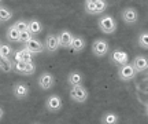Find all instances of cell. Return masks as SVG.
I'll use <instances>...</instances> for the list:
<instances>
[{
    "instance_id": "cb8c5ba5",
    "label": "cell",
    "mask_w": 148,
    "mask_h": 124,
    "mask_svg": "<svg viewBox=\"0 0 148 124\" xmlns=\"http://www.w3.org/2000/svg\"><path fill=\"white\" fill-rule=\"evenodd\" d=\"M137 44L144 50H148V32H143L138 35Z\"/></svg>"
},
{
    "instance_id": "5bb4252c",
    "label": "cell",
    "mask_w": 148,
    "mask_h": 124,
    "mask_svg": "<svg viewBox=\"0 0 148 124\" xmlns=\"http://www.w3.org/2000/svg\"><path fill=\"white\" fill-rule=\"evenodd\" d=\"M12 94L16 99H25V98L29 95V87L25 84V83H16L12 87Z\"/></svg>"
},
{
    "instance_id": "4fadbf2b",
    "label": "cell",
    "mask_w": 148,
    "mask_h": 124,
    "mask_svg": "<svg viewBox=\"0 0 148 124\" xmlns=\"http://www.w3.org/2000/svg\"><path fill=\"white\" fill-rule=\"evenodd\" d=\"M110 60L114 62V64L119 65V66H123V65L129 64L127 61H129V57L125 51H121V50H115V51H112L110 55Z\"/></svg>"
},
{
    "instance_id": "9a60e30c",
    "label": "cell",
    "mask_w": 148,
    "mask_h": 124,
    "mask_svg": "<svg viewBox=\"0 0 148 124\" xmlns=\"http://www.w3.org/2000/svg\"><path fill=\"white\" fill-rule=\"evenodd\" d=\"M132 65L137 73L144 72V70H147V68H148V58H145L144 55H137V57H134Z\"/></svg>"
},
{
    "instance_id": "277c9868",
    "label": "cell",
    "mask_w": 148,
    "mask_h": 124,
    "mask_svg": "<svg viewBox=\"0 0 148 124\" xmlns=\"http://www.w3.org/2000/svg\"><path fill=\"white\" fill-rule=\"evenodd\" d=\"M108 51H110V43L107 40H104V39H96L95 42L92 43V53H93V55L99 57V58L107 55Z\"/></svg>"
},
{
    "instance_id": "44dd1931",
    "label": "cell",
    "mask_w": 148,
    "mask_h": 124,
    "mask_svg": "<svg viewBox=\"0 0 148 124\" xmlns=\"http://www.w3.org/2000/svg\"><path fill=\"white\" fill-rule=\"evenodd\" d=\"M15 60L21 61V62H26V64H29V62H32V60H33V54H30L27 50L22 48L21 51H18V53L15 54Z\"/></svg>"
},
{
    "instance_id": "5b68a950",
    "label": "cell",
    "mask_w": 148,
    "mask_h": 124,
    "mask_svg": "<svg viewBox=\"0 0 148 124\" xmlns=\"http://www.w3.org/2000/svg\"><path fill=\"white\" fill-rule=\"evenodd\" d=\"M137 75V72L134 70L132 64H126L123 65V66H119L118 68V77H119V80L122 81H130L133 80L134 77Z\"/></svg>"
},
{
    "instance_id": "e0dca14e",
    "label": "cell",
    "mask_w": 148,
    "mask_h": 124,
    "mask_svg": "<svg viewBox=\"0 0 148 124\" xmlns=\"http://www.w3.org/2000/svg\"><path fill=\"white\" fill-rule=\"evenodd\" d=\"M85 47H86V40L82 36H74L73 43H71V50L74 53H81L84 51Z\"/></svg>"
},
{
    "instance_id": "52a82bcc",
    "label": "cell",
    "mask_w": 148,
    "mask_h": 124,
    "mask_svg": "<svg viewBox=\"0 0 148 124\" xmlns=\"http://www.w3.org/2000/svg\"><path fill=\"white\" fill-rule=\"evenodd\" d=\"M121 17H122V21L125 22V24H127V25H133V24H136L138 21V12L133 7L123 8L121 12Z\"/></svg>"
},
{
    "instance_id": "9c48e42d",
    "label": "cell",
    "mask_w": 148,
    "mask_h": 124,
    "mask_svg": "<svg viewBox=\"0 0 148 124\" xmlns=\"http://www.w3.org/2000/svg\"><path fill=\"white\" fill-rule=\"evenodd\" d=\"M37 81H38V86H40L41 90L48 91V90H51L53 87V84H55V77H53L52 73L45 72V73H41V75L38 76V80Z\"/></svg>"
},
{
    "instance_id": "2e32d148",
    "label": "cell",
    "mask_w": 148,
    "mask_h": 124,
    "mask_svg": "<svg viewBox=\"0 0 148 124\" xmlns=\"http://www.w3.org/2000/svg\"><path fill=\"white\" fill-rule=\"evenodd\" d=\"M82 80H84L82 73L78 72V70H73V72H70L69 76H67V81H69L70 87L81 86V84H82Z\"/></svg>"
},
{
    "instance_id": "7402d4cb",
    "label": "cell",
    "mask_w": 148,
    "mask_h": 124,
    "mask_svg": "<svg viewBox=\"0 0 148 124\" xmlns=\"http://www.w3.org/2000/svg\"><path fill=\"white\" fill-rule=\"evenodd\" d=\"M11 18H12V10L5 6H0V24L8 22Z\"/></svg>"
},
{
    "instance_id": "d4e9b609",
    "label": "cell",
    "mask_w": 148,
    "mask_h": 124,
    "mask_svg": "<svg viewBox=\"0 0 148 124\" xmlns=\"http://www.w3.org/2000/svg\"><path fill=\"white\" fill-rule=\"evenodd\" d=\"M12 25H14V28H15L16 30H19L21 33L27 30V21H25V19H18V21H15Z\"/></svg>"
},
{
    "instance_id": "6da1fadb",
    "label": "cell",
    "mask_w": 148,
    "mask_h": 124,
    "mask_svg": "<svg viewBox=\"0 0 148 124\" xmlns=\"http://www.w3.org/2000/svg\"><path fill=\"white\" fill-rule=\"evenodd\" d=\"M84 10L89 15H100L107 10L106 0H85Z\"/></svg>"
},
{
    "instance_id": "484cf974",
    "label": "cell",
    "mask_w": 148,
    "mask_h": 124,
    "mask_svg": "<svg viewBox=\"0 0 148 124\" xmlns=\"http://www.w3.org/2000/svg\"><path fill=\"white\" fill-rule=\"evenodd\" d=\"M32 39H33V35L29 32V30H26V32H22L21 36H19V43L26 44L27 42H30Z\"/></svg>"
},
{
    "instance_id": "4316f807",
    "label": "cell",
    "mask_w": 148,
    "mask_h": 124,
    "mask_svg": "<svg viewBox=\"0 0 148 124\" xmlns=\"http://www.w3.org/2000/svg\"><path fill=\"white\" fill-rule=\"evenodd\" d=\"M3 116H4V110H3V108L0 106V120L3 119Z\"/></svg>"
},
{
    "instance_id": "ffe728a7",
    "label": "cell",
    "mask_w": 148,
    "mask_h": 124,
    "mask_svg": "<svg viewBox=\"0 0 148 124\" xmlns=\"http://www.w3.org/2000/svg\"><path fill=\"white\" fill-rule=\"evenodd\" d=\"M119 117L114 112H106L101 116V124H118Z\"/></svg>"
},
{
    "instance_id": "83f0119b",
    "label": "cell",
    "mask_w": 148,
    "mask_h": 124,
    "mask_svg": "<svg viewBox=\"0 0 148 124\" xmlns=\"http://www.w3.org/2000/svg\"><path fill=\"white\" fill-rule=\"evenodd\" d=\"M145 113L148 114V102H147V105H145Z\"/></svg>"
},
{
    "instance_id": "3957f363",
    "label": "cell",
    "mask_w": 148,
    "mask_h": 124,
    "mask_svg": "<svg viewBox=\"0 0 148 124\" xmlns=\"http://www.w3.org/2000/svg\"><path fill=\"white\" fill-rule=\"evenodd\" d=\"M88 97H89V92L82 84L75 87H70V98L73 99L74 102L84 103L88 101Z\"/></svg>"
},
{
    "instance_id": "603a6c76",
    "label": "cell",
    "mask_w": 148,
    "mask_h": 124,
    "mask_svg": "<svg viewBox=\"0 0 148 124\" xmlns=\"http://www.w3.org/2000/svg\"><path fill=\"white\" fill-rule=\"evenodd\" d=\"M0 70H3L4 73H8L11 70H14V64L10 58H4L0 57Z\"/></svg>"
},
{
    "instance_id": "ba28073f",
    "label": "cell",
    "mask_w": 148,
    "mask_h": 124,
    "mask_svg": "<svg viewBox=\"0 0 148 124\" xmlns=\"http://www.w3.org/2000/svg\"><path fill=\"white\" fill-rule=\"evenodd\" d=\"M14 70H15L16 73H19V75H25V76H30L34 73V70H36V66L33 62H21V61H16L15 64H14Z\"/></svg>"
},
{
    "instance_id": "d6986e66",
    "label": "cell",
    "mask_w": 148,
    "mask_h": 124,
    "mask_svg": "<svg viewBox=\"0 0 148 124\" xmlns=\"http://www.w3.org/2000/svg\"><path fill=\"white\" fill-rule=\"evenodd\" d=\"M19 36H21V32L16 30L15 28H14V25H11L7 29V32H5V37L11 43H19Z\"/></svg>"
},
{
    "instance_id": "7a4b0ae2",
    "label": "cell",
    "mask_w": 148,
    "mask_h": 124,
    "mask_svg": "<svg viewBox=\"0 0 148 124\" xmlns=\"http://www.w3.org/2000/svg\"><path fill=\"white\" fill-rule=\"evenodd\" d=\"M97 26L103 33L112 35L116 30V21L111 15H100L97 19Z\"/></svg>"
},
{
    "instance_id": "ac0fdd59",
    "label": "cell",
    "mask_w": 148,
    "mask_h": 124,
    "mask_svg": "<svg viewBox=\"0 0 148 124\" xmlns=\"http://www.w3.org/2000/svg\"><path fill=\"white\" fill-rule=\"evenodd\" d=\"M27 30L32 33L33 36L41 33V30H42L41 22L37 21V19H29V21H27Z\"/></svg>"
},
{
    "instance_id": "f1b7e54d",
    "label": "cell",
    "mask_w": 148,
    "mask_h": 124,
    "mask_svg": "<svg viewBox=\"0 0 148 124\" xmlns=\"http://www.w3.org/2000/svg\"><path fill=\"white\" fill-rule=\"evenodd\" d=\"M34 124H40V123H34Z\"/></svg>"
},
{
    "instance_id": "8992f818",
    "label": "cell",
    "mask_w": 148,
    "mask_h": 124,
    "mask_svg": "<svg viewBox=\"0 0 148 124\" xmlns=\"http://www.w3.org/2000/svg\"><path fill=\"white\" fill-rule=\"evenodd\" d=\"M23 48L27 50L30 54H41L45 51V46L42 43L41 40L33 37L30 42H27L26 44H23Z\"/></svg>"
},
{
    "instance_id": "8fae6325",
    "label": "cell",
    "mask_w": 148,
    "mask_h": 124,
    "mask_svg": "<svg viewBox=\"0 0 148 124\" xmlns=\"http://www.w3.org/2000/svg\"><path fill=\"white\" fill-rule=\"evenodd\" d=\"M45 106L49 112H52V113H56L59 112L60 109H62V98L56 95V94H52V95H49L47 98V101H45Z\"/></svg>"
},
{
    "instance_id": "7c38bea8",
    "label": "cell",
    "mask_w": 148,
    "mask_h": 124,
    "mask_svg": "<svg viewBox=\"0 0 148 124\" xmlns=\"http://www.w3.org/2000/svg\"><path fill=\"white\" fill-rule=\"evenodd\" d=\"M44 46H45V51H48V53L58 51V48L60 47V46H59V40H58V35H53V33L47 35L45 42H44Z\"/></svg>"
},
{
    "instance_id": "f546056e",
    "label": "cell",
    "mask_w": 148,
    "mask_h": 124,
    "mask_svg": "<svg viewBox=\"0 0 148 124\" xmlns=\"http://www.w3.org/2000/svg\"><path fill=\"white\" fill-rule=\"evenodd\" d=\"M0 6H1V1H0Z\"/></svg>"
},
{
    "instance_id": "30bf717a",
    "label": "cell",
    "mask_w": 148,
    "mask_h": 124,
    "mask_svg": "<svg viewBox=\"0 0 148 124\" xmlns=\"http://www.w3.org/2000/svg\"><path fill=\"white\" fill-rule=\"evenodd\" d=\"M74 35L67 29H62L58 33V40H59V46L62 48H71V43H73Z\"/></svg>"
}]
</instances>
